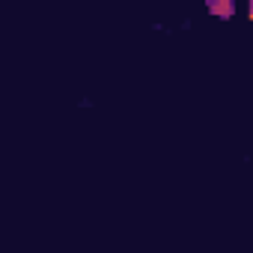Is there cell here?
Wrapping results in <instances>:
<instances>
[{"label": "cell", "instance_id": "obj_1", "mask_svg": "<svg viewBox=\"0 0 253 253\" xmlns=\"http://www.w3.org/2000/svg\"><path fill=\"white\" fill-rule=\"evenodd\" d=\"M209 12L211 15H220V18H229L235 12V6L229 3V0H214V3H209Z\"/></svg>", "mask_w": 253, "mask_h": 253}, {"label": "cell", "instance_id": "obj_2", "mask_svg": "<svg viewBox=\"0 0 253 253\" xmlns=\"http://www.w3.org/2000/svg\"><path fill=\"white\" fill-rule=\"evenodd\" d=\"M247 18H250V21H253V3H250V6H247Z\"/></svg>", "mask_w": 253, "mask_h": 253}]
</instances>
